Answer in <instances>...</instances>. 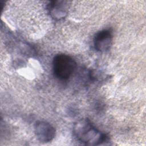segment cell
<instances>
[{"label": "cell", "mask_w": 146, "mask_h": 146, "mask_svg": "<svg viewBox=\"0 0 146 146\" xmlns=\"http://www.w3.org/2000/svg\"><path fill=\"white\" fill-rule=\"evenodd\" d=\"M73 134L78 141L86 145H100L109 141L108 136L96 128L87 119H82L75 123Z\"/></svg>", "instance_id": "6da1fadb"}, {"label": "cell", "mask_w": 146, "mask_h": 146, "mask_svg": "<svg viewBox=\"0 0 146 146\" xmlns=\"http://www.w3.org/2000/svg\"><path fill=\"white\" fill-rule=\"evenodd\" d=\"M55 75L60 80L68 79L74 72L76 63L70 56L61 54L56 55L52 62Z\"/></svg>", "instance_id": "7a4b0ae2"}, {"label": "cell", "mask_w": 146, "mask_h": 146, "mask_svg": "<svg viewBox=\"0 0 146 146\" xmlns=\"http://www.w3.org/2000/svg\"><path fill=\"white\" fill-rule=\"evenodd\" d=\"M35 133L38 140L41 143L51 141L55 137V129L46 121H38L34 127Z\"/></svg>", "instance_id": "3957f363"}, {"label": "cell", "mask_w": 146, "mask_h": 146, "mask_svg": "<svg viewBox=\"0 0 146 146\" xmlns=\"http://www.w3.org/2000/svg\"><path fill=\"white\" fill-rule=\"evenodd\" d=\"M113 35L110 30H103L98 32L94 40L95 49L100 52L108 51L112 46Z\"/></svg>", "instance_id": "277c9868"}, {"label": "cell", "mask_w": 146, "mask_h": 146, "mask_svg": "<svg viewBox=\"0 0 146 146\" xmlns=\"http://www.w3.org/2000/svg\"><path fill=\"white\" fill-rule=\"evenodd\" d=\"M48 10L51 17L55 20L64 18L67 15L68 4L67 1H51L48 5Z\"/></svg>", "instance_id": "5b68a950"}]
</instances>
